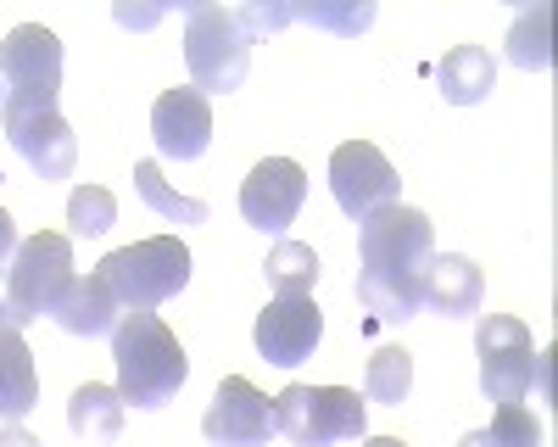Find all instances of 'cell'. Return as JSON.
I'll use <instances>...</instances> for the list:
<instances>
[{
    "instance_id": "obj_1",
    "label": "cell",
    "mask_w": 558,
    "mask_h": 447,
    "mask_svg": "<svg viewBox=\"0 0 558 447\" xmlns=\"http://www.w3.org/2000/svg\"><path fill=\"white\" fill-rule=\"evenodd\" d=\"M436 263V230L418 207H380L357 224V302L386 325H408L425 307V275Z\"/></svg>"
},
{
    "instance_id": "obj_2",
    "label": "cell",
    "mask_w": 558,
    "mask_h": 447,
    "mask_svg": "<svg viewBox=\"0 0 558 447\" xmlns=\"http://www.w3.org/2000/svg\"><path fill=\"white\" fill-rule=\"evenodd\" d=\"M112 364H118V397L134 409H168L184 375H191V358L157 313H123L112 330Z\"/></svg>"
},
{
    "instance_id": "obj_3",
    "label": "cell",
    "mask_w": 558,
    "mask_h": 447,
    "mask_svg": "<svg viewBox=\"0 0 558 447\" xmlns=\"http://www.w3.org/2000/svg\"><path fill=\"white\" fill-rule=\"evenodd\" d=\"M184 68L202 96H229L246 84L252 68V34L241 28L235 7H207V0H184Z\"/></svg>"
},
{
    "instance_id": "obj_4",
    "label": "cell",
    "mask_w": 558,
    "mask_h": 447,
    "mask_svg": "<svg viewBox=\"0 0 558 447\" xmlns=\"http://www.w3.org/2000/svg\"><path fill=\"white\" fill-rule=\"evenodd\" d=\"M96 275L107 280V291L118 297L123 313H151L191 286V246L179 235H151V241H134V246H118L112 257H101Z\"/></svg>"
},
{
    "instance_id": "obj_5",
    "label": "cell",
    "mask_w": 558,
    "mask_h": 447,
    "mask_svg": "<svg viewBox=\"0 0 558 447\" xmlns=\"http://www.w3.org/2000/svg\"><path fill=\"white\" fill-rule=\"evenodd\" d=\"M73 241L68 235H51L39 230L28 241H17L12 263H7V325L23 330L45 313H57L68 286H73Z\"/></svg>"
},
{
    "instance_id": "obj_6",
    "label": "cell",
    "mask_w": 558,
    "mask_h": 447,
    "mask_svg": "<svg viewBox=\"0 0 558 447\" xmlns=\"http://www.w3.org/2000/svg\"><path fill=\"white\" fill-rule=\"evenodd\" d=\"M279 436L291 447H330V442H357L368 431L363 397L347 386H286L274 397Z\"/></svg>"
},
{
    "instance_id": "obj_7",
    "label": "cell",
    "mask_w": 558,
    "mask_h": 447,
    "mask_svg": "<svg viewBox=\"0 0 558 447\" xmlns=\"http://www.w3.org/2000/svg\"><path fill=\"white\" fill-rule=\"evenodd\" d=\"M0 123H7V141L12 152L51 185V179H73L78 162V134L68 129V118L57 112V101H39V96H7L0 107Z\"/></svg>"
},
{
    "instance_id": "obj_8",
    "label": "cell",
    "mask_w": 558,
    "mask_h": 447,
    "mask_svg": "<svg viewBox=\"0 0 558 447\" xmlns=\"http://www.w3.org/2000/svg\"><path fill=\"white\" fill-rule=\"evenodd\" d=\"M475 352H481V391L497 402H525L536 380V341L520 319L508 313H481L475 325Z\"/></svg>"
},
{
    "instance_id": "obj_9",
    "label": "cell",
    "mask_w": 558,
    "mask_h": 447,
    "mask_svg": "<svg viewBox=\"0 0 558 447\" xmlns=\"http://www.w3.org/2000/svg\"><path fill=\"white\" fill-rule=\"evenodd\" d=\"M330 191H336V207L352 224H363L368 213H380V207H391L402 196V179H397V168H391V157L380 146L347 141L330 157Z\"/></svg>"
},
{
    "instance_id": "obj_10",
    "label": "cell",
    "mask_w": 558,
    "mask_h": 447,
    "mask_svg": "<svg viewBox=\"0 0 558 447\" xmlns=\"http://www.w3.org/2000/svg\"><path fill=\"white\" fill-rule=\"evenodd\" d=\"M202 436L213 447H268V436H279V420H274V397H263L252 380L229 375L207 414H202Z\"/></svg>"
},
{
    "instance_id": "obj_11",
    "label": "cell",
    "mask_w": 558,
    "mask_h": 447,
    "mask_svg": "<svg viewBox=\"0 0 558 447\" xmlns=\"http://www.w3.org/2000/svg\"><path fill=\"white\" fill-rule=\"evenodd\" d=\"M307 202V173L291 157H263L241 185V218L263 235H286Z\"/></svg>"
},
{
    "instance_id": "obj_12",
    "label": "cell",
    "mask_w": 558,
    "mask_h": 447,
    "mask_svg": "<svg viewBox=\"0 0 558 447\" xmlns=\"http://www.w3.org/2000/svg\"><path fill=\"white\" fill-rule=\"evenodd\" d=\"M0 78H7V96H39L57 101L62 89V39L45 23H23L0 39Z\"/></svg>"
},
{
    "instance_id": "obj_13",
    "label": "cell",
    "mask_w": 558,
    "mask_h": 447,
    "mask_svg": "<svg viewBox=\"0 0 558 447\" xmlns=\"http://www.w3.org/2000/svg\"><path fill=\"white\" fill-rule=\"evenodd\" d=\"M318 336H324V313H318L313 297H274V302L257 313V325H252L257 352L268 358V364H279V370L307 364L313 347H318Z\"/></svg>"
},
{
    "instance_id": "obj_14",
    "label": "cell",
    "mask_w": 558,
    "mask_h": 447,
    "mask_svg": "<svg viewBox=\"0 0 558 447\" xmlns=\"http://www.w3.org/2000/svg\"><path fill=\"white\" fill-rule=\"evenodd\" d=\"M151 141L168 162H196L213 146V101L196 84L162 89L157 107H151Z\"/></svg>"
},
{
    "instance_id": "obj_15",
    "label": "cell",
    "mask_w": 558,
    "mask_h": 447,
    "mask_svg": "<svg viewBox=\"0 0 558 447\" xmlns=\"http://www.w3.org/2000/svg\"><path fill=\"white\" fill-rule=\"evenodd\" d=\"M486 297V275L475 268V257L463 252H436L430 275H425V307L436 319H475Z\"/></svg>"
},
{
    "instance_id": "obj_16",
    "label": "cell",
    "mask_w": 558,
    "mask_h": 447,
    "mask_svg": "<svg viewBox=\"0 0 558 447\" xmlns=\"http://www.w3.org/2000/svg\"><path fill=\"white\" fill-rule=\"evenodd\" d=\"M39 402V370L23 330H0V425H23Z\"/></svg>"
},
{
    "instance_id": "obj_17",
    "label": "cell",
    "mask_w": 558,
    "mask_h": 447,
    "mask_svg": "<svg viewBox=\"0 0 558 447\" xmlns=\"http://www.w3.org/2000/svg\"><path fill=\"white\" fill-rule=\"evenodd\" d=\"M51 319H57L68 336H112L118 319H123V307H118V297L107 291L101 275H78Z\"/></svg>"
},
{
    "instance_id": "obj_18",
    "label": "cell",
    "mask_w": 558,
    "mask_h": 447,
    "mask_svg": "<svg viewBox=\"0 0 558 447\" xmlns=\"http://www.w3.org/2000/svg\"><path fill=\"white\" fill-rule=\"evenodd\" d=\"M436 84H441L447 107H475L497 89V62H492L486 45H452L436 68Z\"/></svg>"
},
{
    "instance_id": "obj_19",
    "label": "cell",
    "mask_w": 558,
    "mask_h": 447,
    "mask_svg": "<svg viewBox=\"0 0 558 447\" xmlns=\"http://www.w3.org/2000/svg\"><path fill=\"white\" fill-rule=\"evenodd\" d=\"M123 409H129V402L118 397V386L84 380V386L68 397V425H73L78 442H118V431H123Z\"/></svg>"
},
{
    "instance_id": "obj_20",
    "label": "cell",
    "mask_w": 558,
    "mask_h": 447,
    "mask_svg": "<svg viewBox=\"0 0 558 447\" xmlns=\"http://www.w3.org/2000/svg\"><path fill=\"white\" fill-rule=\"evenodd\" d=\"M263 275H268V291H274V297H313L318 252L302 246V241H274L268 257H263Z\"/></svg>"
},
{
    "instance_id": "obj_21",
    "label": "cell",
    "mask_w": 558,
    "mask_h": 447,
    "mask_svg": "<svg viewBox=\"0 0 558 447\" xmlns=\"http://www.w3.org/2000/svg\"><path fill=\"white\" fill-rule=\"evenodd\" d=\"M368 402H386V409H402L408 391H413V358L402 347H380L368 358V375H363Z\"/></svg>"
},
{
    "instance_id": "obj_22",
    "label": "cell",
    "mask_w": 558,
    "mask_h": 447,
    "mask_svg": "<svg viewBox=\"0 0 558 447\" xmlns=\"http://www.w3.org/2000/svg\"><path fill=\"white\" fill-rule=\"evenodd\" d=\"M134 191L146 196L162 218H173V224H207V202L168 191V179H162V168H157V162H134Z\"/></svg>"
},
{
    "instance_id": "obj_23",
    "label": "cell",
    "mask_w": 558,
    "mask_h": 447,
    "mask_svg": "<svg viewBox=\"0 0 558 447\" xmlns=\"http://www.w3.org/2000/svg\"><path fill=\"white\" fill-rule=\"evenodd\" d=\"M112 224H118V196H112L107 185H78V191L68 196V230H73L78 241L107 235Z\"/></svg>"
},
{
    "instance_id": "obj_24",
    "label": "cell",
    "mask_w": 558,
    "mask_h": 447,
    "mask_svg": "<svg viewBox=\"0 0 558 447\" xmlns=\"http://www.w3.org/2000/svg\"><path fill=\"white\" fill-rule=\"evenodd\" d=\"M508 62L514 68H553V51H547V7H531L514 28H508Z\"/></svg>"
},
{
    "instance_id": "obj_25",
    "label": "cell",
    "mask_w": 558,
    "mask_h": 447,
    "mask_svg": "<svg viewBox=\"0 0 558 447\" xmlns=\"http://www.w3.org/2000/svg\"><path fill=\"white\" fill-rule=\"evenodd\" d=\"M481 436H486V447H542V425L525 402H502L497 420Z\"/></svg>"
},
{
    "instance_id": "obj_26",
    "label": "cell",
    "mask_w": 558,
    "mask_h": 447,
    "mask_svg": "<svg viewBox=\"0 0 558 447\" xmlns=\"http://www.w3.org/2000/svg\"><path fill=\"white\" fill-rule=\"evenodd\" d=\"M318 23V28H336V34H363L368 23H375V7H291V23Z\"/></svg>"
},
{
    "instance_id": "obj_27",
    "label": "cell",
    "mask_w": 558,
    "mask_h": 447,
    "mask_svg": "<svg viewBox=\"0 0 558 447\" xmlns=\"http://www.w3.org/2000/svg\"><path fill=\"white\" fill-rule=\"evenodd\" d=\"M235 17H241V28L246 34H274V28H286L291 23V7H263V0H252V7H235Z\"/></svg>"
},
{
    "instance_id": "obj_28",
    "label": "cell",
    "mask_w": 558,
    "mask_h": 447,
    "mask_svg": "<svg viewBox=\"0 0 558 447\" xmlns=\"http://www.w3.org/2000/svg\"><path fill=\"white\" fill-rule=\"evenodd\" d=\"M12 252H17V224H12V213L0 207V268L12 263Z\"/></svg>"
},
{
    "instance_id": "obj_29",
    "label": "cell",
    "mask_w": 558,
    "mask_h": 447,
    "mask_svg": "<svg viewBox=\"0 0 558 447\" xmlns=\"http://www.w3.org/2000/svg\"><path fill=\"white\" fill-rule=\"evenodd\" d=\"M0 447H45L39 436H28L23 425H0Z\"/></svg>"
},
{
    "instance_id": "obj_30",
    "label": "cell",
    "mask_w": 558,
    "mask_h": 447,
    "mask_svg": "<svg viewBox=\"0 0 558 447\" xmlns=\"http://www.w3.org/2000/svg\"><path fill=\"white\" fill-rule=\"evenodd\" d=\"M0 330H12L7 325V268H0Z\"/></svg>"
},
{
    "instance_id": "obj_31",
    "label": "cell",
    "mask_w": 558,
    "mask_h": 447,
    "mask_svg": "<svg viewBox=\"0 0 558 447\" xmlns=\"http://www.w3.org/2000/svg\"><path fill=\"white\" fill-rule=\"evenodd\" d=\"M368 447H408L402 436H368Z\"/></svg>"
},
{
    "instance_id": "obj_32",
    "label": "cell",
    "mask_w": 558,
    "mask_h": 447,
    "mask_svg": "<svg viewBox=\"0 0 558 447\" xmlns=\"http://www.w3.org/2000/svg\"><path fill=\"white\" fill-rule=\"evenodd\" d=\"M0 107H7V78H0Z\"/></svg>"
}]
</instances>
